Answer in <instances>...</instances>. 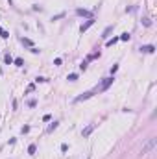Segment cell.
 Returning <instances> with one entry per match:
<instances>
[{
    "label": "cell",
    "instance_id": "6da1fadb",
    "mask_svg": "<svg viewBox=\"0 0 157 159\" xmlns=\"http://www.w3.org/2000/svg\"><path fill=\"white\" fill-rule=\"evenodd\" d=\"M113 82H115V76H109V78H104L102 80V83H100L98 87H94L96 89V92H102V91H107L109 87L113 85Z\"/></svg>",
    "mask_w": 157,
    "mask_h": 159
},
{
    "label": "cell",
    "instance_id": "7a4b0ae2",
    "mask_svg": "<svg viewBox=\"0 0 157 159\" xmlns=\"http://www.w3.org/2000/svg\"><path fill=\"white\" fill-rule=\"evenodd\" d=\"M94 92H96V89H92V91H87V92H82L80 96H76V98H74V102H76V104H80V102H83V100H89L91 96H94Z\"/></svg>",
    "mask_w": 157,
    "mask_h": 159
},
{
    "label": "cell",
    "instance_id": "3957f363",
    "mask_svg": "<svg viewBox=\"0 0 157 159\" xmlns=\"http://www.w3.org/2000/svg\"><path fill=\"white\" fill-rule=\"evenodd\" d=\"M155 144H157V139H155V137H152L150 141L146 142L144 146H142V154H148L150 150H154V148H155Z\"/></svg>",
    "mask_w": 157,
    "mask_h": 159
},
{
    "label": "cell",
    "instance_id": "277c9868",
    "mask_svg": "<svg viewBox=\"0 0 157 159\" xmlns=\"http://www.w3.org/2000/svg\"><path fill=\"white\" fill-rule=\"evenodd\" d=\"M139 50H140L142 54H154V52H155V46H154V44H142Z\"/></svg>",
    "mask_w": 157,
    "mask_h": 159
},
{
    "label": "cell",
    "instance_id": "5b68a950",
    "mask_svg": "<svg viewBox=\"0 0 157 159\" xmlns=\"http://www.w3.org/2000/svg\"><path fill=\"white\" fill-rule=\"evenodd\" d=\"M76 15H80V17H87V18H92V13H91V11H87V9H83V8H78V9H76Z\"/></svg>",
    "mask_w": 157,
    "mask_h": 159
},
{
    "label": "cell",
    "instance_id": "8992f818",
    "mask_svg": "<svg viewBox=\"0 0 157 159\" xmlns=\"http://www.w3.org/2000/svg\"><path fill=\"white\" fill-rule=\"evenodd\" d=\"M92 24H94V17H92V18H89L87 22H83V24L80 26V32H82V34H83V32H87V30H89V28H91Z\"/></svg>",
    "mask_w": 157,
    "mask_h": 159
},
{
    "label": "cell",
    "instance_id": "52a82bcc",
    "mask_svg": "<svg viewBox=\"0 0 157 159\" xmlns=\"http://www.w3.org/2000/svg\"><path fill=\"white\" fill-rule=\"evenodd\" d=\"M94 128H96V126H94V124H89V126H87V128H85V130H83V132H82V135H83V139H87V137H89V135H91V133L94 132Z\"/></svg>",
    "mask_w": 157,
    "mask_h": 159
},
{
    "label": "cell",
    "instance_id": "ba28073f",
    "mask_svg": "<svg viewBox=\"0 0 157 159\" xmlns=\"http://www.w3.org/2000/svg\"><path fill=\"white\" fill-rule=\"evenodd\" d=\"M113 28H115V26H107V28H106V30H104V34H102V39H107V37H109V35H111V32H113Z\"/></svg>",
    "mask_w": 157,
    "mask_h": 159
},
{
    "label": "cell",
    "instance_id": "9c48e42d",
    "mask_svg": "<svg viewBox=\"0 0 157 159\" xmlns=\"http://www.w3.org/2000/svg\"><path fill=\"white\" fill-rule=\"evenodd\" d=\"M58 126H59V122H58V120H54V122H52V124L48 126V128H46V132H48V133H52L56 128H58Z\"/></svg>",
    "mask_w": 157,
    "mask_h": 159
},
{
    "label": "cell",
    "instance_id": "30bf717a",
    "mask_svg": "<svg viewBox=\"0 0 157 159\" xmlns=\"http://www.w3.org/2000/svg\"><path fill=\"white\" fill-rule=\"evenodd\" d=\"M20 43L24 44V46H30V48H32V46H33V43H32L30 39H28V37H20Z\"/></svg>",
    "mask_w": 157,
    "mask_h": 159
},
{
    "label": "cell",
    "instance_id": "8fae6325",
    "mask_svg": "<svg viewBox=\"0 0 157 159\" xmlns=\"http://www.w3.org/2000/svg\"><path fill=\"white\" fill-rule=\"evenodd\" d=\"M35 152H37V144H30V146H28V154H30V156H33Z\"/></svg>",
    "mask_w": 157,
    "mask_h": 159
},
{
    "label": "cell",
    "instance_id": "7c38bea8",
    "mask_svg": "<svg viewBox=\"0 0 157 159\" xmlns=\"http://www.w3.org/2000/svg\"><path fill=\"white\" fill-rule=\"evenodd\" d=\"M13 63H15L17 67H22V65H24V59H22V58H15V59H13Z\"/></svg>",
    "mask_w": 157,
    "mask_h": 159
},
{
    "label": "cell",
    "instance_id": "4fadbf2b",
    "mask_svg": "<svg viewBox=\"0 0 157 159\" xmlns=\"http://www.w3.org/2000/svg\"><path fill=\"white\" fill-rule=\"evenodd\" d=\"M118 39H120V41H130V39H131V35L128 34V32H124V34H122L120 37H118Z\"/></svg>",
    "mask_w": 157,
    "mask_h": 159
},
{
    "label": "cell",
    "instance_id": "5bb4252c",
    "mask_svg": "<svg viewBox=\"0 0 157 159\" xmlns=\"http://www.w3.org/2000/svg\"><path fill=\"white\" fill-rule=\"evenodd\" d=\"M118 41H120V39H118V37H113V39H107V46H113V44H115V43H118Z\"/></svg>",
    "mask_w": 157,
    "mask_h": 159
},
{
    "label": "cell",
    "instance_id": "9a60e30c",
    "mask_svg": "<svg viewBox=\"0 0 157 159\" xmlns=\"http://www.w3.org/2000/svg\"><path fill=\"white\" fill-rule=\"evenodd\" d=\"M66 15V13L65 11H61V13H58V15H54V17H52V20H59V18H63Z\"/></svg>",
    "mask_w": 157,
    "mask_h": 159
},
{
    "label": "cell",
    "instance_id": "2e32d148",
    "mask_svg": "<svg viewBox=\"0 0 157 159\" xmlns=\"http://www.w3.org/2000/svg\"><path fill=\"white\" fill-rule=\"evenodd\" d=\"M4 61H6V65H11L13 63V58L9 54H6V56H4Z\"/></svg>",
    "mask_w": 157,
    "mask_h": 159
},
{
    "label": "cell",
    "instance_id": "e0dca14e",
    "mask_svg": "<svg viewBox=\"0 0 157 159\" xmlns=\"http://www.w3.org/2000/svg\"><path fill=\"white\" fill-rule=\"evenodd\" d=\"M87 65H89V61H87V59H83V61L80 63V68H82V70H87Z\"/></svg>",
    "mask_w": 157,
    "mask_h": 159
},
{
    "label": "cell",
    "instance_id": "ac0fdd59",
    "mask_svg": "<svg viewBox=\"0 0 157 159\" xmlns=\"http://www.w3.org/2000/svg\"><path fill=\"white\" fill-rule=\"evenodd\" d=\"M0 37H2V39H8V37H9V34H8L6 30H2V28H0Z\"/></svg>",
    "mask_w": 157,
    "mask_h": 159
},
{
    "label": "cell",
    "instance_id": "d6986e66",
    "mask_svg": "<svg viewBox=\"0 0 157 159\" xmlns=\"http://www.w3.org/2000/svg\"><path fill=\"white\" fill-rule=\"evenodd\" d=\"M76 80H78V74H76V72L68 74V82H76Z\"/></svg>",
    "mask_w": 157,
    "mask_h": 159
},
{
    "label": "cell",
    "instance_id": "ffe728a7",
    "mask_svg": "<svg viewBox=\"0 0 157 159\" xmlns=\"http://www.w3.org/2000/svg\"><path fill=\"white\" fill-rule=\"evenodd\" d=\"M35 82H37V83H44V82H48V80L42 78V76H37V78H35Z\"/></svg>",
    "mask_w": 157,
    "mask_h": 159
},
{
    "label": "cell",
    "instance_id": "44dd1931",
    "mask_svg": "<svg viewBox=\"0 0 157 159\" xmlns=\"http://www.w3.org/2000/svg\"><path fill=\"white\" fill-rule=\"evenodd\" d=\"M142 24H144V26H152V20H150V18H142Z\"/></svg>",
    "mask_w": 157,
    "mask_h": 159
},
{
    "label": "cell",
    "instance_id": "7402d4cb",
    "mask_svg": "<svg viewBox=\"0 0 157 159\" xmlns=\"http://www.w3.org/2000/svg\"><path fill=\"white\" fill-rule=\"evenodd\" d=\"M28 106H30V107H35L37 106V100H28Z\"/></svg>",
    "mask_w": 157,
    "mask_h": 159
},
{
    "label": "cell",
    "instance_id": "603a6c76",
    "mask_svg": "<svg viewBox=\"0 0 157 159\" xmlns=\"http://www.w3.org/2000/svg\"><path fill=\"white\" fill-rule=\"evenodd\" d=\"M30 52H33V54H39V52H41V50H39V48H37V46H32V48H30Z\"/></svg>",
    "mask_w": 157,
    "mask_h": 159
},
{
    "label": "cell",
    "instance_id": "cb8c5ba5",
    "mask_svg": "<svg viewBox=\"0 0 157 159\" xmlns=\"http://www.w3.org/2000/svg\"><path fill=\"white\" fill-rule=\"evenodd\" d=\"M42 120H44V122H50V120H52V115H44V116H42Z\"/></svg>",
    "mask_w": 157,
    "mask_h": 159
},
{
    "label": "cell",
    "instance_id": "d4e9b609",
    "mask_svg": "<svg viewBox=\"0 0 157 159\" xmlns=\"http://www.w3.org/2000/svg\"><path fill=\"white\" fill-rule=\"evenodd\" d=\"M54 65H56V67H59V65H61V58H56L54 59Z\"/></svg>",
    "mask_w": 157,
    "mask_h": 159
},
{
    "label": "cell",
    "instance_id": "484cf974",
    "mask_svg": "<svg viewBox=\"0 0 157 159\" xmlns=\"http://www.w3.org/2000/svg\"><path fill=\"white\" fill-rule=\"evenodd\" d=\"M118 70V65H113V67H111V74H115Z\"/></svg>",
    "mask_w": 157,
    "mask_h": 159
},
{
    "label": "cell",
    "instance_id": "4316f807",
    "mask_svg": "<svg viewBox=\"0 0 157 159\" xmlns=\"http://www.w3.org/2000/svg\"><path fill=\"white\" fill-rule=\"evenodd\" d=\"M30 132V126H22V133H28Z\"/></svg>",
    "mask_w": 157,
    "mask_h": 159
},
{
    "label": "cell",
    "instance_id": "83f0119b",
    "mask_svg": "<svg viewBox=\"0 0 157 159\" xmlns=\"http://www.w3.org/2000/svg\"><path fill=\"white\" fill-rule=\"evenodd\" d=\"M33 89H35V85H33V83H32V85H28V89H26V91H28V92H32Z\"/></svg>",
    "mask_w": 157,
    "mask_h": 159
},
{
    "label": "cell",
    "instance_id": "f1b7e54d",
    "mask_svg": "<svg viewBox=\"0 0 157 159\" xmlns=\"http://www.w3.org/2000/svg\"><path fill=\"white\" fill-rule=\"evenodd\" d=\"M87 159H89V157H87Z\"/></svg>",
    "mask_w": 157,
    "mask_h": 159
}]
</instances>
